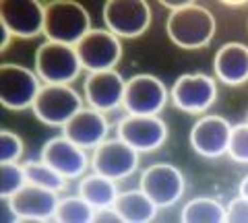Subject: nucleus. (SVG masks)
<instances>
[{
  "mask_svg": "<svg viewBox=\"0 0 248 223\" xmlns=\"http://www.w3.org/2000/svg\"><path fill=\"white\" fill-rule=\"evenodd\" d=\"M215 17L203 4L192 2L182 11H176L168 17L166 31L174 45L182 50L207 48L215 35Z\"/></svg>",
  "mask_w": 248,
  "mask_h": 223,
  "instance_id": "nucleus-1",
  "label": "nucleus"
},
{
  "mask_svg": "<svg viewBox=\"0 0 248 223\" xmlns=\"http://www.w3.org/2000/svg\"><path fill=\"white\" fill-rule=\"evenodd\" d=\"M91 31L89 11L75 0H54L46 4L44 35L48 42L77 45Z\"/></svg>",
  "mask_w": 248,
  "mask_h": 223,
  "instance_id": "nucleus-2",
  "label": "nucleus"
},
{
  "mask_svg": "<svg viewBox=\"0 0 248 223\" xmlns=\"http://www.w3.org/2000/svg\"><path fill=\"white\" fill-rule=\"evenodd\" d=\"M81 68L75 45L44 42L35 52V73L46 85H71L79 79Z\"/></svg>",
  "mask_w": 248,
  "mask_h": 223,
  "instance_id": "nucleus-3",
  "label": "nucleus"
},
{
  "mask_svg": "<svg viewBox=\"0 0 248 223\" xmlns=\"http://www.w3.org/2000/svg\"><path fill=\"white\" fill-rule=\"evenodd\" d=\"M31 110L46 126H64L83 110V97L71 85H46L40 89Z\"/></svg>",
  "mask_w": 248,
  "mask_h": 223,
  "instance_id": "nucleus-4",
  "label": "nucleus"
},
{
  "mask_svg": "<svg viewBox=\"0 0 248 223\" xmlns=\"http://www.w3.org/2000/svg\"><path fill=\"white\" fill-rule=\"evenodd\" d=\"M104 23L116 37L135 40L151 25V6L145 0H108L104 4Z\"/></svg>",
  "mask_w": 248,
  "mask_h": 223,
  "instance_id": "nucleus-5",
  "label": "nucleus"
},
{
  "mask_svg": "<svg viewBox=\"0 0 248 223\" xmlns=\"http://www.w3.org/2000/svg\"><path fill=\"white\" fill-rule=\"evenodd\" d=\"M40 76L13 62L0 64V104L11 112H23L33 105L40 93Z\"/></svg>",
  "mask_w": 248,
  "mask_h": 223,
  "instance_id": "nucleus-6",
  "label": "nucleus"
},
{
  "mask_svg": "<svg viewBox=\"0 0 248 223\" xmlns=\"http://www.w3.org/2000/svg\"><path fill=\"white\" fill-rule=\"evenodd\" d=\"M81 66L89 73L114 71L122 58V44L108 29H91L83 40L75 45Z\"/></svg>",
  "mask_w": 248,
  "mask_h": 223,
  "instance_id": "nucleus-7",
  "label": "nucleus"
},
{
  "mask_svg": "<svg viewBox=\"0 0 248 223\" xmlns=\"http://www.w3.org/2000/svg\"><path fill=\"white\" fill-rule=\"evenodd\" d=\"M168 104V89L161 79L153 74H135L126 81L124 89V102L128 114H139V116H157Z\"/></svg>",
  "mask_w": 248,
  "mask_h": 223,
  "instance_id": "nucleus-8",
  "label": "nucleus"
},
{
  "mask_svg": "<svg viewBox=\"0 0 248 223\" xmlns=\"http://www.w3.org/2000/svg\"><path fill=\"white\" fill-rule=\"evenodd\" d=\"M170 95H172V102L180 112L203 114L215 104L217 85L209 74L186 73L176 79Z\"/></svg>",
  "mask_w": 248,
  "mask_h": 223,
  "instance_id": "nucleus-9",
  "label": "nucleus"
},
{
  "mask_svg": "<svg viewBox=\"0 0 248 223\" xmlns=\"http://www.w3.org/2000/svg\"><path fill=\"white\" fill-rule=\"evenodd\" d=\"M46 4L37 0H2L0 2V25H4L13 37L31 40L44 33Z\"/></svg>",
  "mask_w": 248,
  "mask_h": 223,
  "instance_id": "nucleus-10",
  "label": "nucleus"
},
{
  "mask_svg": "<svg viewBox=\"0 0 248 223\" xmlns=\"http://www.w3.org/2000/svg\"><path fill=\"white\" fill-rule=\"evenodd\" d=\"M91 167L95 174H102L110 180H124L139 167V151L122 138L104 141L93 149Z\"/></svg>",
  "mask_w": 248,
  "mask_h": 223,
  "instance_id": "nucleus-11",
  "label": "nucleus"
},
{
  "mask_svg": "<svg viewBox=\"0 0 248 223\" xmlns=\"http://www.w3.org/2000/svg\"><path fill=\"white\" fill-rule=\"evenodd\" d=\"M184 188V176L172 164H155L141 176V190L159 209L176 205L182 198Z\"/></svg>",
  "mask_w": 248,
  "mask_h": 223,
  "instance_id": "nucleus-12",
  "label": "nucleus"
},
{
  "mask_svg": "<svg viewBox=\"0 0 248 223\" xmlns=\"http://www.w3.org/2000/svg\"><path fill=\"white\" fill-rule=\"evenodd\" d=\"M118 138L139 153H151L168 141V124L159 116L128 114L118 122Z\"/></svg>",
  "mask_w": 248,
  "mask_h": 223,
  "instance_id": "nucleus-13",
  "label": "nucleus"
},
{
  "mask_svg": "<svg viewBox=\"0 0 248 223\" xmlns=\"http://www.w3.org/2000/svg\"><path fill=\"white\" fill-rule=\"evenodd\" d=\"M17 221H50L58 207V192L25 184L17 194L6 198Z\"/></svg>",
  "mask_w": 248,
  "mask_h": 223,
  "instance_id": "nucleus-14",
  "label": "nucleus"
},
{
  "mask_svg": "<svg viewBox=\"0 0 248 223\" xmlns=\"http://www.w3.org/2000/svg\"><path fill=\"white\" fill-rule=\"evenodd\" d=\"M42 161H46L50 167H54L58 174L64 176L66 180L81 178L89 167V157L85 149L75 145L64 134L46 141V145L42 147Z\"/></svg>",
  "mask_w": 248,
  "mask_h": 223,
  "instance_id": "nucleus-15",
  "label": "nucleus"
},
{
  "mask_svg": "<svg viewBox=\"0 0 248 223\" xmlns=\"http://www.w3.org/2000/svg\"><path fill=\"white\" fill-rule=\"evenodd\" d=\"M124 89H126V81L118 71L89 73V76L85 79V99L89 107L102 114L122 105Z\"/></svg>",
  "mask_w": 248,
  "mask_h": 223,
  "instance_id": "nucleus-16",
  "label": "nucleus"
},
{
  "mask_svg": "<svg viewBox=\"0 0 248 223\" xmlns=\"http://www.w3.org/2000/svg\"><path fill=\"white\" fill-rule=\"evenodd\" d=\"M232 126L221 116H203L190 130V145L201 157L215 159L228 153Z\"/></svg>",
  "mask_w": 248,
  "mask_h": 223,
  "instance_id": "nucleus-17",
  "label": "nucleus"
},
{
  "mask_svg": "<svg viewBox=\"0 0 248 223\" xmlns=\"http://www.w3.org/2000/svg\"><path fill=\"white\" fill-rule=\"evenodd\" d=\"M62 130H64V136L71 138L81 149H95L97 145L106 141L110 124L102 112L93 110V107H83L66 122Z\"/></svg>",
  "mask_w": 248,
  "mask_h": 223,
  "instance_id": "nucleus-18",
  "label": "nucleus"
},
{
  "mask_svg": "<svg viewBox=\"0 0 248 223\" xmlns=\"http://www.w3.org/2000/svg\"><path fill=\"white\" fill-rule=\"evenodd\" d=\"M213 68L217 79L226 85L238 87L248 81V45L230 42L223 44L215 54Z\"/></svg>",
  "mask_w": 248,
  "mask_h": 223,
  "instance_id": "nucleus-19",
  "label": "nucleus"
},
{
  "mask_svg": "<svg viewBox=\"0 0 248 223\" xmlns=\"http://www.w3.org/2000/svg\"><path fill=\"white\" fill-rule=\"evenodd\" d=\"M114 209L120 213L124 223H149L155 219L159 207L139 188V190L120 192L114 203Z\"/></svg>",
  "mask_w": 248,
  "mask_h": 223,
  "instance_id": "nucleus-20",
  "label": "nucleus"
},
{
  "mask_svg": "<svg viewBox=\"0 0 248 223\" xmlns=\"http://www.w3.org/2000/svg\"><path fill=\"white\" fill-rule=\"evenodd\" d=\"M118 194L120 192L116 188V180L106 178L102 174L85 176V178L79 182V196H83L93 209L114 207Z\"/></svg>",
  "mask_w": 248,
  "mask_h": 223,
  "instance_id": "nucleus-21",
  "label": "nucleus"
},
{
  "mask_svg": "<svg viewBox=\"0 0 248 223\" xmlns=\"http://www.w3.org/2000/svg\"><path fill=\"white\" fill-rule=\"evenodd\" d=\"M180 219L184 223H223L226 207L215 198H192L182 209Z\"/></svg>",
  "mask_w": 248,
  "mask_h": 223,
  "instance_id": "nucleus-22",
  "label": "nucleus"
},
{
  "mask_svg": "<svg viewBox=\"0 0 248 223\" xmlns=\"http://www.w3.org/2000/svg\"><path fill=\"white\" fill-rule=\"evenodd\" d=\"M23 170L27 176V184H35V186L48 188L54 192H62L66 188V178L58 174L54 167H50L46 161H27L23 164Z\"/></svg>",
  "mask_w": 248,
  "mask_h": 223,
  "instance_id": "nucleus-23",
  "label": "nucleus"
},
{
  "mask_svg": "<svg viewBox=\"0 0 248 223\" xmlns=\"http://www.w3.org/2000/svg\"><path fill=\"white\" fill-rule=\"evenodd\" d=\"M95 209L83 196H66L58 201L54 221L58 223H91Z\"/></svg>",
  "mask_w": 248,
  "mask_h": 223,
  "instance_id": "nucleus-24",
  "label": "nucleus"
},
{
  "mask_svg": "<svg viewBox=\"0 0 248 223\" xmlns=\"http://www.w3.org/2000/svg\"><path fill=\"white\" fill-rule=\"evenodd\" d=\"M27 184V176L19 164H0V198L6 201Z\"/></svg>",
  "mask_w": 248,
  "mask_h": 223,
  "instance_id": "nucleus-25",
  "label": "nucleus"
},
{
  "mask_svg": "<svg viewBox=\"0 0 248 223\" xmlns=\"http://www.w3.org/2000/svg\"><path fill=\"white\" fill-rule=\"evenodd\" d=\"M25 143L19 134L2 128L0 130V164H17L23 157Z\"/></svg>",
  "mask_w": 248,
  "mask_h": 223,
  "instance_id": "nucleus-26",
  "label": "nucleus"
},
{
  "mask_svg": "<svg viewBox=\"0 0 248 223\" xmlns=\"http://www.w3.org/2000/svg\"><path fill=\"white\" fill-rule=\"evenodd\" d=\"M228 153L238 164H248V122L246 124H236L232 128Z\"/></svg>",
  "mask_w": 248,
  "mask_h": 223,
  "instance_id": "nucleus-27",
  "label": "nucleus"
},
{
  "mask_svg": "<svg viewBox=\"0 0 248 223\" xmlns=\"http://www.w3.org/2000/svg\"><path fill=\"white\" fill-rule=\"evenodd\" d=\"M228 223H248V198L240 194L226 207Z\"/></svg>",
  "mask_w": 248,
  "mask_h": 223,
  "instance_id": "nucleus-28",
  "label": "nucleus"
},
{
  "mask_svg": "<svg viewBox=\"0 0 248 223\" xmlns=\"http://www.w3.org/2000/svg\"><path fill=\"white\" fill-rule=\"evenodd\" d=\"M93 223H124V219L120 217V213L114 207H106V209H95Z\"/></svg>",
  "mask_w": 248,
  "mask_h": 223,
  "instance_id": "nucleus-29",
  "label": "nucleus"
},
{
  "mask_svg": "<svg viewBox=\"0 0 248 223\" xmlns=\"http://www.w3.org/2000/svg\"><path fill=\"white\" fill-rule=\"evenodd\" d=\"M190 4H192L190 0H182V2H176V0H161V6H166V9H170L172 13L182 11V9H186V6H190Z\"/></svg>",
  "mask_w": 248,
  "mask_h": 223,
  "instance_id": "nucleus-30",
  "label": "nucleus"
},
{
  "mask_svg": "<svg viewBox=\"0 0 248 223\" xmlns=\"http://www.w3.org/2000/svg\"><path fill=\"white\" fill-rule=\"evenodd\" d=\"M0 31H2V40H0V52H6V50H9V45H11L13 33L4 25H0Z\"/></svg>",
  "mask_w": 248,
  "mask_h": 223,
  "instance_id": "nucleus-31",
  "label": "nucleus"
},
{
  "mask_svg": "<svg viewBox=\"0 0 248 223\" xmlns=\"http://www.w3.org/2000/svg\"><path fill=\"white\" fill-rule=\"evenodd\" d=\"M240 194L248 198V176H246V178L242 180V184H240Z\"/></svg>",
  "mask_w": 248,
  "mask_h": 223,
  "instance_id": "nucleus-32",
  "label": "nucleus"
}]
</instances>
